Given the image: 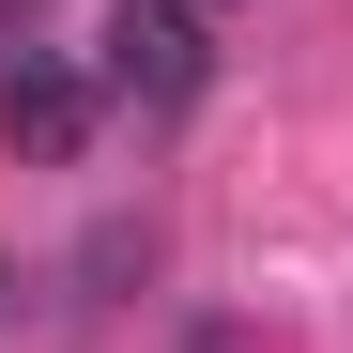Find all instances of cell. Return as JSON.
Wrapping results in <instances>:
<instances>
[{
  "instance_id": "cell-1",
  "label": "cell",
  "mask_w": 353,
  "mask_h": 353,
  "mask_svg": "<svg viewBox=\"0 0 353 353\" xmlns=\"http://www.w3.org/2000/svg\"><path fill=\"white\" fill-rule=\"evenodd\" d=\"M92 77L139 108V123H185V108L215 92V46H200V0H108L92 31Z\"/></svg>"
},
{
  "instance_id": "cell-4",
  "label": "cell",
  "mask_w": 353,
  "mask_h": 353,
  "mask_svg": "<svg viewBox=\"0 0 353 353\" xmlns=\"http://www.w3.org/2000/svg\"><path fill=\"white\" fill-rule=\"evenodd\" d=\"M200 16H215V0H200Z\"/></svg>"
},
{
  "instance_id": "cell-2",
  "label": "cell",
  "mask_w": 353,
  "mask_h": 353,
  "mask_svg": "<svg viewBox=\"0 0 353 353\" xmlns=\"http://www.w3.org/2000/svg\"><path fill=\"white\" fill-rule=\"evenodd\" d=\"M77 123H92V77L62 62V46H0V139H31V154H77Z\"/></svg>"
},
{
  "instance_id": "cell-3",
  "label": "cell",
  "mask_w": 353,
  "mask_h": 353,
  "mask_svg": "<svg viewBox=\"0 0 353 353\" xmlns=\"http://www.w3.org/2000/svg\"><path fill=\"white\" fill-rule=\"evenodd\" d=\"M185 353H230V338H185Z\"/></svg>"
}]
</instances>
